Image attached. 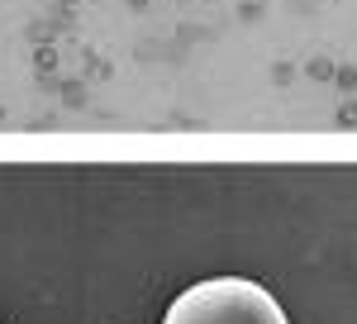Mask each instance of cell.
Returning a JSON list of instances; mask_svg holds the SVG:
<instances>
[{"label":"cell","instance_id":"obj_1","mask_svg":"<svg viewBox=\"0 0 357 324\" xmlns=\"http://www.w3.org/2000/svg\"><path fill=\"white\" fill-rule=\"evenodd\" d=\"M162 324H286V310L252 277H205L167 305Z\"/></svg>","mask_w":357,"mask_h":324}]
</instances>
